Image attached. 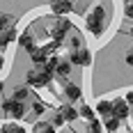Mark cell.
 <instances>
[{"label": "cell", "mask_w": 133, "mask_h": 133, "mask_svg": "<svg viewBox=\"0 0 133 133\" xmlns=\"http://www.w3.org/2000/svg\"><path fill=\"white\" fill-rule=\"evenodd\" d=\"M71 9H74L71 2H55L53 5V12L55 14H66V12H71Z\"/></svg>", "instance_id": "14"}, {"label": "cell", "mask_w": 133, "mask_h": 133, "mask_svg": "<svg viewBox=\"0 0 133 133\" xmlns=\"http://www.w3.org/2000/svg\"><path fill=\"white\" fill-rule=\"evenodd\" d=\"M92 62V55L87 48H80V51H71L69 55V64H76V66H87Z\"/></svg>", "instance_id": "5"}, {"label": "cell", "mask_w": 133, "mask_h": 133, "mask_svg": "<svg viewBox=\"0 0 133 133\" xmlns=\"http://www.w3.org/2000/svg\"><path fill=\"white\" fill-rule=\"evenodd\" d=\"M69 44H71V48H74V51H80V48H83V41H80L78 32H76V35H74V37L69 39Z\"/></svg>", "instance_id": "20"}, {"label": "cell", "mask_w": 133, "mask_h": 133, "mask_svg": "<svg viewBox=\"0 0 133 133\" xmlns=\"http://www.w3.org/2000/svg\"><path fill=\"white\" fill-rule=\"evenodd\" d=\"M35 133H55V129L51 124H46V122H37L35 124Z\"/></svg>", "instance_id": "16"}, {"label": "cell", "mask_w": 133, "mask_h": 133, "mask_svg": "<svg viewBox=\"0 0 133 133\" xmlns=\"http://www.w3.org/2000/svg\"><path fill=\"white\" fill-rule=\"evenodd\" d=\"M28 87H21V85H18V87H16V90H14V96H12V101H16V103H23V101H25L28 99Z\"/></svg>", "instance_id": "13"}, {"label": "cell", "mask_w": 133, "mask_h": 133, "mask_svg": "<svg viewBox=\"0 0 133 133\" xmlns=\"http://www.w3.org/2000/svg\"><path fill=\"white\" fill-rule=\"evenodd\" d=\"M103 126H106L110 133H115L117 129H119V119H115V117L110 115V117H106V124H103Z\"/></svg>", "instance_id": "17"}, {"label": "cell", "mask_w": 133, "mask_h": 133, "mask_svg": "<svg viewBox=\"0 0 133 133\" xmlns=\"http://www.w3.org/2000/svg\"><path fill=\"white\" fill-rule=\"evenodd\" d=\"M124 9H126V16L133 18V2H126V5H124Z\"/></svg>", "instance_id": "25"}, {"label": "cell", "mask_w": 133, "mask_h": 133, "mask_svg": "<svg viewBox=\"0 0 133 133\" xmlns=\"http://www.w3.org/2000/svg\"><path fill=\"white\" fill-rule=\"evenodd\" d=\"M25 80H28V85H32V87H46V85H51L53 74H46L44 69H30Z\"/></svg>", "instance_id": "2"}, {"label": "cell", "mask_w": 133, "mask_h": 133, "mask_svg": "<svg viewBox=\"0 0 133 133\" xmlns=\"http://www.w3.org/2000/svg\"><path fill=\"white\" fill-rule=\"evenodd\" d=\"M28 53H30V60H32L35 64H39V66H44V64H46V60H48L46 48H37V46H35V48H30Z\"/></svg>", "instance_id": "7"}, {"label": "cell", "mask_w": 133, "mask_h": 133, "mask_svg": "<svg viewBox=\"0 0 133 133\" xmlns=\"http://www.w3.org/2000/svg\"><path fill=\"white\" fill-rule=\"evenodd\" d=\"M131 133H133V131H131Z\"/></svg>", "instance_id": "31"}, {"label": "cell", "mask_w": 133, "mask_h": 133, "mask_svg": "<svg viewBox=\"0 0 133 133\" xmlns=\"http://www.w3.org/2000/svg\"><path fill=\"white\" fill-rule=\"evenodd\" d=\"M0 106H2V110H5L9 117H14V119H23V117H25V106H23V103H16L12 99H5Z\"/></svg>", "instance_id": "4"}, {"label": "cell", "mask_w": 133, "mask_h": 133, "mask_svg": "<svg viewBox=\"0 0 133 133\" xmlns=\"http://www.w3.org/2000/svg\"><path fill=\"white\" fill-rule=\"evenodd\" d=\"M9 28V16H5V14H0V32H5Z\"/></svg>", "instance_id": "21"}, {"label": "cell", "mask_w": 133, "mask_h": 133, "mask_svg": "<svg viewBox=\"0 0 133 133\" xmlns=\"http://www.w3.org/2000/svg\"><path fill=\"white\" fill-rule=\"evenodd\" d=\"M0 92H2V80H0Z\"/></svg>", "instance_id": "29"}, {"label": "cell", "mask_w": 133, "mask_h": 133, "mask_svg": "<svg viewBox=\"0 0 133 133\" xmlns=\"http://www.w3.org/2000/svg\"><path fill=\"white\" fill-rule=\"evenodd\" d=\"M112 117L119 119V122L129 117V106H126V101H122V99L112 101Z\"/></svg>", "instance_id": "6"}, {"label": "cell", "mask_w": 133, "mask_h": 133, "mask_svg": "<svg viewBox=\"0 0 133 133\" xmlns=\"http://www.w3.org/2000/svg\"><path fill=\"white\" fill-rule=\"evenodd\" d=\"M103 25H106V12H103L101 5H96L92 12L87 14V30L96 37V35L103 32Z\"/></svg>", "instance_id": "1"}, {"label": "cell", "mask_w": 133, "mask_h": 133, "mask_svg": "<svg viewBox=\"0 0 133 133\" xmlns=\"http://www.w3.org/2000/svg\"><path fill=\"white\" fill-rule=\"evenodd\" d=\"M78 115L80 117H85L87 122H94V110L90 106H80V110H78Z\"/></svg>", "instance_id": "18"}, {"label": "cell", "mask_w": 133, "mask_h": 133, "mask_svg": "<svg viewBox=\"0 0 133 133\" xmlns=\"http://www.w3.org/2000/svg\"><path fill=\"white\" fill-rule=\"evenodd\" d=\"M69 71H71V64H69L66 60H57V66H55V74H57L60 78H66V76H69Z\"/></svg>", "instance_id": "11"}, {"label": "cell", "mask_w": 133, "mask_h": 133, "mask_svg": "<svg viewBox=\"0 0 133 133\" xmlns=\"http://www.w3.org/2000/svg\"><path fill=\"white\" fill-rule=\"evenodd\" d=\"M32 110H35V115H41V112L46 110V106H44L41 101H35V103H32Z\"/></svg>", "instance_id": "22"}, {"label": "cell", "mask_w": 133, "mask_h": 133, "mask_svg": "<svg viewBox=\"0 0 133 133\" xmlns=\"http://www.w3.org/2000/svg\"><path fill=\"white\" fill-rule=\"evenodd\" d=\"M62 124H64V119H62V115H60V112H55V115H53V124H51V126L55 129V126H62Z\"/></svg>", "instance_id": "23"}, {"label": "cell", "mask_w": 133, "mask_h": 133, "mask_svg": "<svg viewBox=\"0 0 133 133\" xmlns=\"http://www.w3.org/2000/svg\"><path fill=\"white\" fill-rule=\"evenodd\" d=\"M64 94H66V99H69V101H78V99H80V87L76 85V83H66Z\"/></svg>", "instance_id": "8"}, {"label": "cell", "mask_w": 133, "mask_h": 133, "mask_svg": "<svg viewBox=\"0 0 133 133\" xmlns=\"http://www.w3.org/2000/svg\"><path fill=\"white\" fill-rule=\"evenodd\" d=\"M2 133H28L23 126H16V124H7L5 129H2Z\"/></svg>", "instance_id": "19"}, {"label": "cell", "mask_w": 133, "mask_h": 133, "mask_svg": "<svg viewBox=\"0 0 133 133\" xmlns=\"http://www.w3.org/2000/svg\"><path fill=\"white\" fill-rule=\"evenodd\" d=\"M18 44H21V46H23L25 51H30V48H35V44H32V35H28V32L18 37Z\"/></svg>", "instance_id": "15"}, {"label": "cell", "mask_w": 133, "mask_h": 133, "mask_svg": "<svg viewBox=\"0 0 133 133\" xmlns=\"http://www.w3.org/2000/svg\"><path fill=\"white\" fill-rule=\"evenodd\" d=\"M90 131H92V133H101V124H99L96 119L90 122Z\"/></svg>", "instance_id": "24"}, {"label": "cell", "mask_w": 133, "mask_h": 133, "mask_svg": "<svg viewBox=\"0 0 133 133\" xmlns=\"http://www.w3.org/2000/svg\"><path fill=\"white\" fill-rule=\"evenodd\" d=\"M71 30V23H69V18H60L57 21V25L51 30V37H53V44H64V39H66V32Z\"/></svg>", "instance_id": "3"}, {"label": "cell", "mask_w": 133, "mask_h": 133, "mask_svg": "<svg viewBox=\"0 0 133 133\" xmlns=\"http://www.w3.org/2000/svg\"><path fill=\"white\" fill-rule=\"evenodd\" d=\"M2 64H5V60H2V55H0V69H2Z\"/></svg>", "instance_id": "28"}, {"label": "cell", "mask_w": 133, "mask_h": 133, "mask_svg": "<svg viewBox=\"0 0 133 133\" xmlns=\"http://www.w3.org/2000/svg\"><path fill=\"white\" fill-rule=\"evenodd\" d=\"M131 37H133V28H131Z\"/></svg>", "instance_id": "30"}, {"label": "cell", "mask_w": 133, "mask_h": 133, "mask_svg": "<svg viewBox=\"0 0 133 133\" xmlns=\"http://www.w3.org/2000/svg\"><path fill=\"white\" fill-rule=\"evenodd\" d=\"M126 64H131V66H133V53L126 55Z\"/></svg>", "instance_id": "27"}, {"label": "cell", "mask_w": 133, "mask_h": 133, "mask_svg": "<svg viewBox=\"0 0 133 133\" xmlns=\"http://www.w3.org/2000/svg\"><path fill=\"white\" fill-rule=\"evenodd\" d=\"M14 39H16V30H14V28H7L5 32H0V46H2V48H5L9 41H14Z\"/></svg>", "instance_id": "10"}, {"label": "cell", "mask_w": 133, "mask_h": 133, "mask_svg": "<svg viewBox=\"0 0 133 133\" xmlns=\"http://www.w3.org/2000/svg\"><path fill=\"white\" fill-rule=\"evenodd\" d=\"M96 112H99V115L110 117V115H112V103H110V101H106V99H103V101H99V103H96Z\"/></svg>", "instance_id": "12"}, {"label": "cell", "mask_w": 133, "mask_h": 133, "mask_svg": "<svg viewBox=\"0 0 133 133\" xmlns=\"http://www.w3.org/2000/svg\"><path fill=\"white\" fill-rule=\"evenodd\" d=\"M124 101H126V106H133V92L126 94V99H124Z\"/></svg>", "instance_id": "26"}, {"label": "cell", "mask_w": 133, "mask_h": 133, "mask_svg": "<svg viewBox=\"0 0 133 133\" xmlns=\"http://www.w3.org/2000/svg\"><path fill=\"white\" fill-rule=\"evenodd\" d=\"M57 112L62 115V119H64V122H76V117H78V110L71 108V106H62Z\"/></svg>", "instance_id": "9"}]
</instances>
